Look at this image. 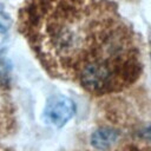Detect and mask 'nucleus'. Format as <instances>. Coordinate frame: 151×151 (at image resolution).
Returning a JSON list of instances; mask_svg holds the SVG:
<instances>
[{"mask_svg": "<svg viewBox=\"0 0 151 151\" xmlns=\"http://www.w3.org/2000/svg\"><path fill=\"white\" fill-rule=\"evenodd\" d=\"M18 22L48 64L71 70L91 91L138 73L132 29L110 0H24Z\"/></svg>", "mask_w": 151, "mask_h": 151, "instance_id": "f257e3e1", "label": "nucleus"}, {"mask_svg": "<svg viewBox=\"0 0 151 151\" xmlns=\"http://www.w3.org/2000/svg\"><path fill=\"white\" fill-rule=\"evenodd\" d=\"M76 113V105L73 100L70 98L57 94L51 97L44 107V120L54 126V127H61L64 126Z\"/></svg>", "mask_w": 151, "mask_h": 151, "instance_id": "f03ea898", "label": "nucleus"}, {"mask_svg": "<svg viewBox=\"0 0 151 151\" xmlns=\"http://www.w3.org/2000/svg\"><path fill=\"white\" fill-rule=\"evenodd\" d=\"M11 25V19L6 14V12H4V9L0 7V33L5 32L8 29Z\"/></svg>", "mask_w": 151, "mask_h": 151, "instance_id": "20e7f679", "label": "nucleus"}, {"mask_svg": "<svg viewBox=\"0 0 151 151\" xmlns=\"http://www.w3.org/2000/svg\"><path fill=\"white\" fill-rule=\"evenodd\" d=\"M144 136H145V138H147V139L151 140V125L146 127V130L144 131Z\"/></svg>", "mask_w": 151, "mask_h": 151, "instance_id": "39448f33", "label": "nucleus"}, {"mask_svg": "<svg viewBox=\"0 0 151 151\" xmlns=\"http://www.w3.org/2000/svg\"><path fill=\"white\" fill-rule=\"evenodd\" d=\"M118 139V132L113 129L103 127L93 132L91 136V143L96 149L106 150L111 147Z\"/></svg>", "mask_w": 151, "mask_h": 151, "instance_id": "7ed1b4c3", "label": "nucleus"}]
</instances>
